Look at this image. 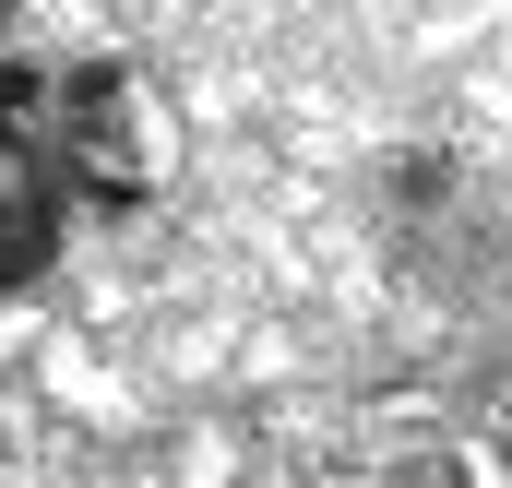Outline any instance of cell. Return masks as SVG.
<instances>
[{
  "instance_id": "cell-1",
  "label": "cell",
  "mask_w": 512,
  "mask_h": 488,
  "mask_svg": "<svg viewBox=\"0 0 512 488\" xmlns=\"http://www.w3.org/2000/svg\"><path fill=\"white\" fill-rule=\"evenodd\" d=\"M155 155V96L120 60H0V298L48 286L84 215H131Z\"/></svg>"
}]
</instances>
